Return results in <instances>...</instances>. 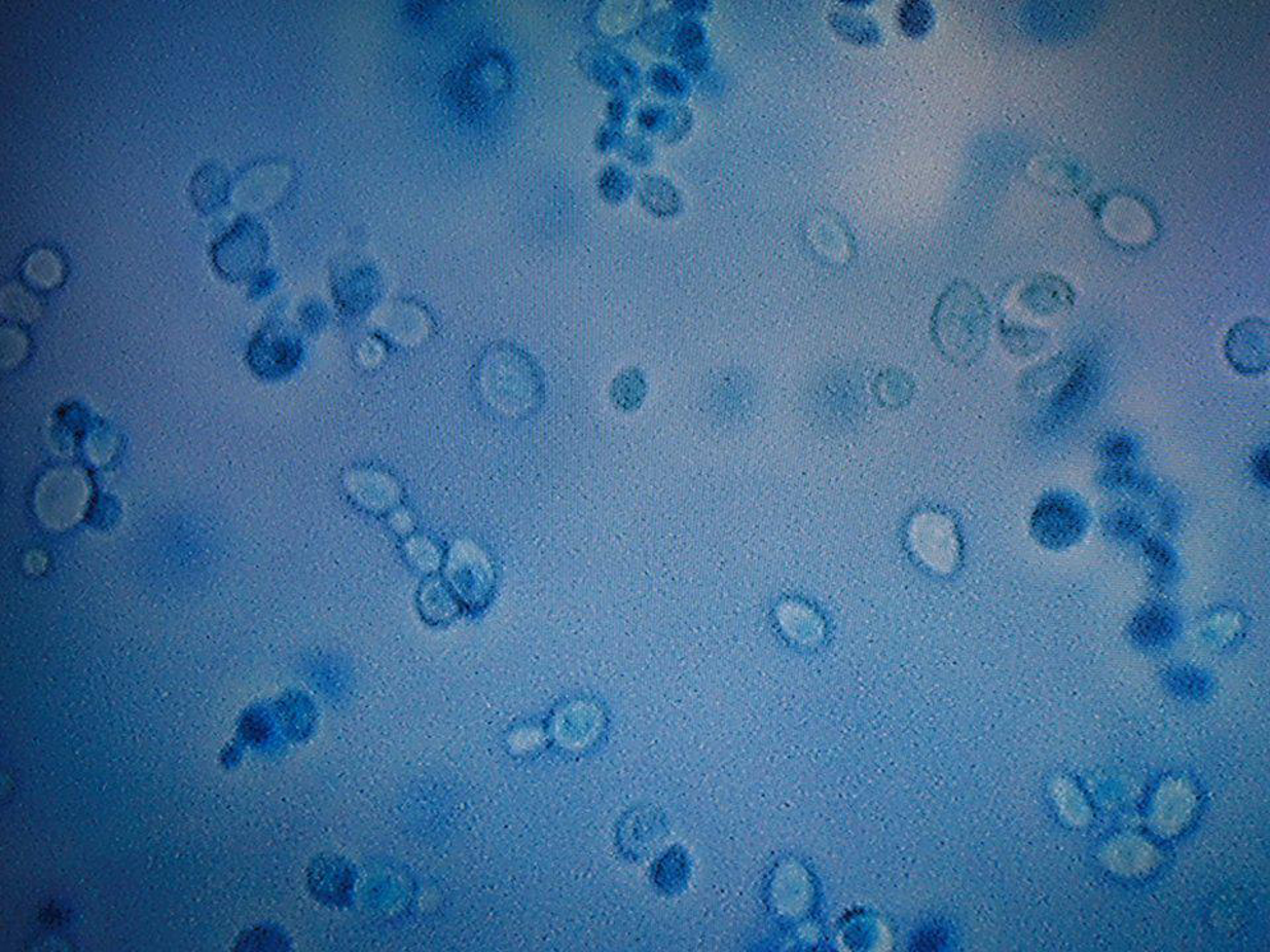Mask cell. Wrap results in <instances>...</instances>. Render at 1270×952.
Here are the masks:
<instances>
[{
	"instance_id": "cell-6",
	"label": "cell",
	"mask_w": 1270,
	"mask_h": 952,
	"mask_svg": "<svg viewBox=\"0 0 1270 952\" xmlns=\"http://www.w3.org/2000/svg\"><path fill=\"white\" fill-rule=\"evenodd\" d=\"M648 378L642 369L630 367L623 369L614 378L611 386V400L617 409L623 413L639 410L648 396Z\"/></svg>"
},
{
	"instance_id": "cell-8",
	"label": "cell",
	"mask_w": 1270,
	"mask_h": 952,
	"mask_svg": "<svg viewBox=\"0 0 1270 952\" xmlns=\"http://www.w3.org/2000/svg\"><path fill=\"white\" fill-rule=\"evenodd\" d=\"M1140 545L1153 581L1159 586H1168L1175 582L1180 573V561L1171 545L1159 538H1145Z\"/></svg>"
},
{
	"instance_id": "cell-12",
	"label": "cell",
	"mask_w": 1270,
	"mask_h": 952,
	"mask_svg": "<svg viewBox=\"0 0 1270 952\" xmlns=\"http://www.w3.org/2000/svg\"><path fill=\"white\" fill-rule=\"evenodd\" d=\"M1101 455L1110 462L1119 464L1116 466H1124L1126 462L1133 461L1137 455V445L1129 437L1113 436L1102 443Z\"/></svg>"
},
{
	"instance_id": "cell-5",
	"label": "cell",
	"mask_w": 1270,
	"mask_h": 952,
	"mask_svg": "<svg viewBox=\"0 0 1270 952\" xmlns=\"http://www.w3.org/2000/svg\"><path fill=\"white\" fill-rule=\"evenodd\" d=\"M1182 619L1174 607L1166 602H1150L1134 614L1130 636L1145 649H1161L1180 635Z\"/></svg>"
},
{
	"instance_id": "cell-3",
	"label": "cell",
	"mask_w": 1270,
	"mask_h": 952,
	"mask_svg": "<svg viewBox=\"0 0 1270 952\" xmlns=\"http://www.w3.org/2000/svg\"><path fill=\"white\" fill-rule=\"evenodd\" d=\"M1091 516L1078 497L1066 492L1050 493L1042 499L1031 520L1037 542L1050 551H1065L1075 547L1087 535Z\"/></svg>"
},
{
	"instance_id": "cell-4",
	"label": "cell",
	"mask_w": 1270,
	"mask_h": 952,
	"mask_svg": "<svg viewBox=\"0 0 1270 952\" xmlns=\"http://www.w3.org/2000/svg\"><path fill=\"white\" fill-rule=\"evenodd\" d=\"M1228 362L1237 372L1260 374L1269 367V327L1259 319H1246L1232 328L1226 340Z\"/></svg>"
},
{
	"instance_id": "cell-11",
	"label": "cell",
	"mask_w": 1270,
	"mask_h": 952,
	"mask_svg": "<svg viewBox=\"0 0 1270 952\" xmlns=\"http://www.w3.org/2000/svg\"><path fill=\"white\" fill-rule=\"evenodd\" d=\"M875 393L881 404L896 408L911 399L913 383L907 374L898 369H890L876 378Z\"/></svg>"
},
{
	"instance_id": "cell-10",
	"label": "cell",
	"mask_w": 1270,
	"mask_h": 952,
	"mask_svg": "<svg viewBox=\"0 0 1270 952\" xmlns=\"http://www.w3.org/2000/svg\"><path fill=\"white\" fill-rule=\"evenodd\" d=\"M898 22L900 29L909 38H923L935 26V8L926 0H907L898 8Z\"/></svg>"
},
{
	"instance_id": "cell-7",
	"label": "cell",
	"mask_w": 1270,
	"mask_h": 952,
	"mask_svg": "<svg viewBox=\"0 0 1270 952\" xmlns=\"http://www.w3.org/2000/svg\"><path fill=\"white\" fill-rule=\"evenodd\" d=\"M1147 519L1135 507H1119L1105 516L1103 529L1113 542L1131 544L1147 538Z\"/></svg>"
},
{
	"instance_id": "cell-9",
	"label": "cell",
	"mask_w": 1270,
	"mask_h": 952,
	"mask_svg": "<svg viewBox=\"0 0 1270 952\" xmlns=\"http://www.w3.org/2000/svg\"><path fill=\"white\" fill-rule=\"evenodd\" d=\"M830 25L833 26V29L839 35L852 41V43L875 44L881 39L877 23L870 16L862 15V13L848 11L834 12L830 16Z\"/></svg>"
},
{
	"instance_id": "cell-2",
	"label": "cell",
	"mask_w": 1270,
	"mask_h": 952,
	"mask_svg": "<svg viewBox=\"0 0 1270 952\" xmlns=\"http://www.w3.org/2000/svg\"><path fill=\"white\" fill-rule=\"evenodd\" d=\"M931 330L936 349L946 362L957 367L976 363L990 336L985 298L968 282H954L937 300Z\"/></svg>"
},
{
	"instance_id": "cell-13",
	"label": "cell",
	"mask_w": 1270,
	"mask_h": 952,
	"mask_svg": "<svg viewBox=\"0 0 1270 952\" xmlns=\"http://www.w3.org/2000/svg\"><path fill=\"white\" fill-rule=\"evenodd\" d=\"M1268 450L1261 451L1255 461V471L1256 476H1258L1260 482H1263L1265 486H1268Z\"/></svg>"
},
{
	"instance_id": "cell-1",
	"label": "cell",
	"mask_w": 1270,
	"mask_h": 952,
	"mask_svg": "<svg viewBox=\"0 0 1270 952\" xmlns=\"http://www.w3.org/2000/svg\"><path fill=\"white\" fill-rule=\"evenodd\" d=\"M480 401L499 418L520 420L537 414L546 399L539 364L520 346L499 343L480 358L475 371Z\"/></svg>"
}]
</instances>
